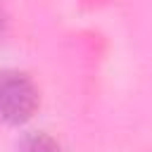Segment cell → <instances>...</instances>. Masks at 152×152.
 <instances>
[{"label":"cell","instance_id":"6da1fadb","mask_svg":"<svg viewBox=\"0 0 152 152\" xmlns=\"http://www.w3.org/2000/svg\"><path fill=\"white\" fill-rule=\"evenodd\" d=\"M38 107V88L17 69L0 71V121L19 126L33 116Z\"/></svg>","mask_w":152,"mask_h":152},{"label":"cell","instance_id":"7a4b0ae2","mask_svg":"<svg viewBox=\"0 0 152 152\" xmlns=\"http://www.w3.org/2000/svg\"><path fill=\"white\" fill-rule=\"evenodd\" d=\"M17 152H62V147L57 145L55 138H50L48 133H26L19 142Z\"/></svg>","mask_w":152,"mask_h":152},{"label":"cell","instance_id":"3957f363","mask_svg":"<svg viewBox=\"0 0 152 152\" xmlns=\"http://www.w3.org/2000/svg\"><path fill=\"white\" fill-rule=\"evenodd\" d=\"M5 24H7V19H5V12H2V7H0V36H2V31H5Z\"/></svg>","mask_w":152,"mask_h":152}]
</instances>
